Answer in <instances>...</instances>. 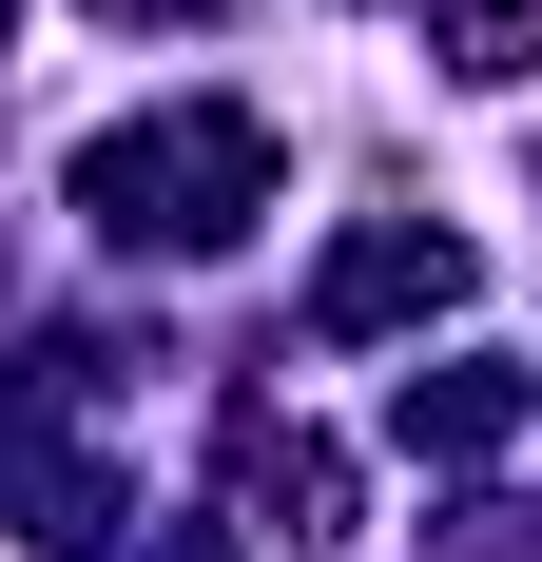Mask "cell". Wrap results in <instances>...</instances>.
<instances>
[{
    "label": "cell",
    "mask_w": 542,
    "mask_h": 562,
    "mask_svg": "<svg viewBox=\"0 0 542 562\" xmlns=\"http://www.w3.org/2000/svg\"><path fill=\"white\" fill-rule=\"evenodd\" d=\"M98 20H194V0H98Z\"/></svg>",
    "instance_id": "5"
},
{
    "label": "cell",
    "mask_w": 542,
    "mask_h": 562,
    "mask_svg": "<svg viewBox=\"0 0 542 562\" xmlns=\"http://www.w3.org/2000/svg\"><path fill=\"white\" fill-rule=\"evenodd\" d=\"M427 40H445V78H542V0H427Z\"/></svg>",
    "instance_id": "3"
},
{
    "label": "cell",
    "mask_w": 542,
    "mask_h": 562,
    "mask_svg": "<svg viewBox=\"0 0 542 562\" xmlns=\"http://www.w3.org/2000/svg\"><path fill=\"white\" fill-rule=\"evenodd\" d=\"M0 20H20V0H0Z\"/></svg>",
    "instance_id": "6"
},
{
    "label": "cell",
    "mask_w": 542,
    "mask_h": 562,
    "mask_svg": "<svg viewBox=\"0 0 542 562\" xmlns=\"http://www.w3.org/2000/svg\"><path fill=\"white\" fill-rule=\"evenodd\" d=\"M78 194H98V233H156V252H214L233 214H252L271 194V136L252 116H156V136H98V156H78Z\"/></svg>",
    "instance_id": "1"
},
{
    "label": "cell",
    "mask_w": 542,
    "mask_h": 562,
    "mask_svg": "<svg viewBox=\"0 0 542 562\" xmlns=\"http://www.w3.org/2000/svg\"><path fill=\"white\" fill-rule=\"evenodd\" d=\"M523 427V389L504 369H465V389H407V447H504Z\"/></svg>",
    "instance_id": "4"
},
{
    "label": "cell",
    "mask_w": 542,
    "mask_h": 562,
    "mask_svg": "<svg viewBox=\"0 0 542 562\" xmlns=\"http://www.w3.org/2000/svg\"><path fill=\"white\" fill-rule=\"evenodd\" d=\"M445 291H465L445 233H369V252H329V330H407V311H445Z\"/></svg>",
    "instance_id": "2"
}]
</instances>
